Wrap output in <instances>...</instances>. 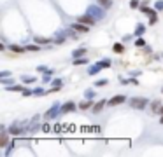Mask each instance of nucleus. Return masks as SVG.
Segmentation results:
<instances>
[{
    "label": "nucleus",
    "instance_id": "1",
    "mask_svg": "<svg viewBox=\"0 0 163 157\" xmlns=\"http://www.w3.org/2000/svg\"><path fill=\"white\" fill-rule=\"evenodd\" d=\"M60 112H61V105L56 101V103H53V106L44 114V119H46V121H53V119H56V115L60 114Z\"/></svg>",
    "mask_w": 163,
    "mask_h": 157
},
{
    "label": "nucleus",
    "instance_id": "2",
    "mask_svg": "<svg viewBox=\"0 0 163 157\" xmlns=\"http://www.w3.org/2000/svg\"><path fill=\"white\" fill-rule=\"evenodd\" d=\"M138 9H140V12H144V14L149 16V25H156V23H158V11H156V9L146 7V5L138 7Z\"/></svg>",
    "mask_w": 163,
    "mask_h": 157
},
{
    "label": "nucleus",
    "instance_id": "3",
    "mask_svg": "<svg viewBox=\"0 0 163 157\" xmlns=\"http://www.w3.org/2000/svg\"><path fill=\"white\" fill-rule=\"evenodd\" d=\"M86 12H88V14H91V16L95 18L97 21H98V19H104V18H105V12H104V7H102V5H100V7H97V5H89Z\"/></svg>",
    "mask_w": 163,
    "mask_h": 157
},
{
    "label": "nucleus",
    "instance_id": "4",
    "mask_svg": "<svg viewBox=\"0 0 163 157\" xmlns=\"http://www.w3.org/2000/svg\"><path fill=\"white\" fill-rule=\"evenodd\" d=\"M147 98H140V96H137V98H132L130 100V105L133 106V108H137V110H144L146 106H147Z\"/></svg>",
    "mask_w": 163,
    "mask_h": 157
},
{
    "label": "nucleus",
    "instance_id": "5",
    "mask_svg": "<svg viewBox=\"0 0 163 157\" xmlns=\"http://www.w3.org/2000/svg\"><path fill=\"white\" fill-rule=\"evenodd\" d=\"M77 21H79V23H84V25H88V26H93V25L97 23V19L93 18L91 14H88V12H86V14H83V16H79V18H77Z\"/></svg>",
    "mask_w": 163,
    "mask_h": 157
},
{
    "label": "nucleus",
    "instance_id": "6",
    "mask_svg": "<svg viewBox=\"0 0 163 157\" xmlns=\"http://www.w3.org/2000/svg\"><path fill=\"white\" fill-rule=\"evenodd\" d=\"M25 124H21V122H14L11 127H9V134H12V136H18V134L21 133H25V127H23Z\"/></svg>",
    "mask_w": 163,
    "mask_h": 157
},
{
    "label": "nucleus",
    "instance_id": "7",
    "mask_svg": "<svg viewBox=\"0 0 163 157\" xmlns=\"http://www.w3.org/2000/svg\"><path fill=\"white\" fill-rule=\"evenodd\" d=\"M125 101H126V96L118 94V96H112V98L107 101V105H109V106H116V105H121V103H125Z\"/></svg>",
    "mask_w": 163,
    "mask_h": 157
},
{
    "label": "nucleus",
    "instance_id": "8",
    "mask_svg": "<svg viewBox=\"0 0 163 157\" xmlns=\"http://www.w3.org/2000/svg\"><path fill=\"white\" fill-rule=\"evenodd\" d=\"M70 28H74L77 33H88V30H89V26H88V25H84V23H79V21L72 23V25H70Z\"/></svg>",
    "mask_w": 163,
    "mask_h": 157
},
{
    "label": "nucleus",
    "instance_id": "9",
    "mask_svg": "<svg viewBox=\"0 0 163 157\" xmlns=\"http://www.w3.org/2000/svg\"><path fill=\"white\" fill-rule=\"evenodd\" d=\"M77 108H79V105H76L74 101H67L65 105H61V114H68V112H74Z\"/></svg>",
    "mask_w": 163,
    "mask_h": 157
},
{
    "label": "nucleus",
    "instance_id": "10",
    "mask_svg": "<svg viewBox=\"0 0 163 157\" xmlns=\"http://www.w3.org/2000/svg\"><path fill=\"white\" fill-rule=\"evenodd\" d=\"M105 105H107V101H105V100H100L98 103H95V105H93V108H91V110H93V114H100V112L104 110V106H105Z\"/></svg>",
    "mask_w": 163,
    "mask_h": 157
},
{
    "label": "nucleus",
    "instance_id": "11",
    "mask_svg": "<svg viewBox=\"0 0 163 157\" xmlns=\"http://www.w3.org/2000/svg\"><path fill=\"white\" fill-rule=\"evenodd\" d=\"M7 91H11V93H23L25 87H23V84H12V86H7Z\"/></svg>",
    "mask_w": 163,
    "mask_h": 157
},
{
    "label": "nucleus",
    "instance_id": "12",
    "mask_svg": "<svg viewBox=\"0 0 163 157\" xmlns=\"http://www.w3.org/2000/svg\"><path fill=\"white\" fill-rule=\"evenodd\" d=\"M144 32H146V25H142V23H138L137 26H135V37H140V35H144Z\"/></svg>",
    "mask_w": 163,
    "mask_h": 157
},
{
    "label": "nucleus",
    "instance_id": "13",
    "mask_svg": "<svg viewBox=\"0 0 163 157\" xmlns=\"http://www.w3.org/2000/svg\"><path fill=\"white\" fill-rule=\"evenodd\" d=\"M100 70H102V66H100V65L97 63V65H91L89 68H88V73H89V75H97V73H98Z\"/></svg>",
    "mask_w": 163,
    "mask_h": 157
},
{
    "label": "nucleus",
    "instance_id": "14",
    "mask_svg": "<svg viewBox=\"0 0 163 157\" xmlns=\"http://www.w3.org/2000/svg\"><path fill=\"white\" fill-rule=\"evenodd\" d=\"M9 49H11L12 53H16V54H21V53H25V51H27L25 47H21V46H18V44H11V46H9Z\"/></svg>",
    "mask_w": 163,
    "mask_h": 157
},
{
    "label": "nucleus",
    "instance_id": "15",
    "mask_svg": "<svg viewBox=\"0 0 163 157\" xmlns=\"http://www.w3.org/2000/svg\"><path fill=\"white\" fill-rule=\"evenodd\" d=\"M89 108H93V103H91V100H83L81 103H79V110H89Z\"/></svg>",
    "mask_w": 163,
    "mask_h": 157
},
{
    "label": "nucleus",
    "instance_id": "16",
    "mask_svg": "<svg viewBox=\"0 0 163 157\" xmlns=\"http://www.w3.org/2000/svg\"><path fill=\"white\" fill-rule=\"evenodd\" d=\"M112 51H114L116 54H121V53L125 51V46H123V44H121V42H116V44H114V46H112Z\"/></svg>",
    "mask_w": 163,
    "mask_h": 157
},
{
    "label": "nucleus",
    "instance_id": "17",
    "mask_svg": "<svg viewBox=\"0 0 163 157\" xmlns=\"http://www.w3.org/2000/svg\"><path fill=\"white\" fill-rule=\"evenodd\" d=\"M86 54V49L84 47H79V49H76L74 53H72V59H76V58H83Z\"/></svg>",
    "mask_w": 163,
    "mask_h": 157
},
{
    "label": "nucleus",
    "instance_id": "18",
    "mask_svg": "<svg viewBox=\"0 0 163 157\" xmlns=\"http://www.w3.org/2000/svg\"><path fill=\"white\" fill-rule=\"evenodd\" d=\"M65 38H67V37H65V33H63V32H58V33H56V37H55V42H56V44H63V42H65Z\"/></svg>",
    "mask_w": 163,
    "mask_h": 157
},
{
    "label": "nucleus",
    "instance_id": "19",
    "mask_svg": "<svg viewBox=\"0 0 163 157\" xmlns=\"http://www.w3.org/2000/svg\"><path fill=\"white\" fill-rule=\"evenodd\" d=\"M35 80H37V77H28V75H23L21 77V82L23 84H33Z\"/></svg>",
    "mask_w": 163,
    "mask_h": 157
},
{
    "label": "nucleus",
    "instance_id": "20",
    "mask_svg": "<svg viewBox=\"0 0 163 157\" xmlns=\"http://www.w3.org/2000/svg\"><path fill=\"white\" fill-rule=\"evenodd\" d=\"M27 51H32V53H37V51H40V47H39V44L35 42V44H28V46L25 47Z\"/></svg>",
    "mask_w": 163,
    "mask_h": 157
},
{
    "label": "nucleus",
    "instance_id": "21",
    "mask_svg": "<svg viewBox=\"0 0 163 157\" xmlns=\"http://www.w3.org/2000/svg\"><path fill=\"white\" fill-rule=\"evenodd\" d=\"M98 2V5H102L104 9H109L110 5H112V0H97Z\"/></svg>",
    "mask_w": 163,
    "mask_h": 157
},
{
    "label": "nucleus",
    "instance_id": "22",
    "mask_svg": "<svg viewBox=\"0 0 163 157\" xmlns=\"http://www.w3.org/2000/svg\"><path fill=\"white\" fill-rule=\"evenodd\" d=\"M88 63H89V61H88L86 58H76V59H74V65H76V66H81V65H88Z\"/></svg>",
    "mask_w": 163,
    "mask_h": 157
},
{
    "label": "nucleus",
    "instance_id": "23",
    "mask_svg": "<svg viewBox=\"0 0 163 157\" xmlns=\"http://www.w3.org/2000/svg\"><path fill=\"white\" fill-rule=\"evenodd\" d=\"M0 82H2V84L7 87V86H12V84H14V79H11V77H4V79H0Z\"/></svg>",
    "mask_w": 163,
    "mask_h": 157
},
{
    "label": "nucleus",
    "instance_id": "24",
    "mask_svg": "<svg viewBox=\"0 0 163 157\" xmlns=\"http://www.w3.org/2000/svg\"><path fill=\"white\" fill-rule=\"evenodd\" d=\"M7 140H9V138H7V133L4 131L2 136H0V147H5V145H7Z\"/></svg>",
    "mask_w": 163,
    "mask_h": 157
},
{
    "label": "nucleus",
    "instance_id": "25",
    "mask_svg": "<svg viewBox=\"0 0 163 157\" xmlns=\"http://www.w3.org/2000/svg\"><path fill=\"white\" fill-rule=\"evenodd\" d=\"M84 98H86V100H93V98H95V91H93V89H86Z\"/></svg>",
    "mask_w": 163,
    "mask_h": 157
},
{
    "label": "nucleus",
    "instance_id": "26",
    "mask_svg": "<svg viewBox=\"0 0 163 157\" xmlns=\"http://www.w3.org/2000/svg\"><path fill=\"white\" fill-rule=\"evenodd\" d=\"M46 93H48V91H44L42 87H35V89H33V96H44Z\"/></svg>",
    "mask_w": 163,
    "mask_h": 157
},
{
    "label": "nucleus",
    "instance_id": "27",
    "mask_svg": "<svg viewBox=\"0 0 163 157\" xmlns=\"http://www.w3.org/2000/svg\"><path fill=\"white\" fill-rule=\"evenodd\" d=\"M51 84H53V89H60L63 82H61V79H53V80H51Z\"/></svg>",
    "mask_w": 163,
    "mask_h": 157
},
{
    "label": "nucleus",
    "instance_id": "28",
    "mask_svg": "<svg viewBox=\"0 0 163 157\" xmlns=\"http://www.w3.org/2000/svg\"><path fill=\"white\" fill-rule=\"evenodd\" d=\"M135 46H137V47H146V42H144V38H142V37H138V38L135 40Z\"/></svg>",
    "mask_w": 163,
    "mask_h": 157
},
{
    "label": "nucleus",
    "instance_id": "29",
    "mask_svg": "<svg viewBox=\"0 0 163 157\" xmlns=\"http://www.w3.org/2000/svg\"><path fill=\"white\" fill-rule=\"evenodd\" d=\"M53 79H51V70H48L44 73V77H42V82H51Z\"/></svg>",
    "mask_w": 163,
    "mask_h": 157
},
{
    "label": "nucleus",
    "instance_id": "30",
    "mask_svg": "<svg viewBox=\"0 0 163 157\" xmlns=\"http://www.w3.org/2000/svg\"><path fill=\"white\" fill-rule=\"evenodd\" d=\"M35 42L39 44V46H40V44H42V46H44V44H48L49 40H48V38H46V37H35Z\"/></svg>",
    "mask_w": 163,
    "mask_h": 157
},
{
    "label": "nucleus",
    "instance_id": "31",
    "mask_svg": "<svg viewBox=\"0 0 163 157\" xmlns=\"http://www.w3.org/2000/svg\"><path fill=\"white\" fill-rule=\"evenodd\" d=\"M98 65L102 66V68H110V61L109 59H102V61H98Z\"/></svg>",
    "mask_w": 163,
    "mask_h": 157
},
{
    "label": "nucleus",
    "instance_id": "32",
    "mask_svg": "<svg viewBox=\"0 0 163 157\" xmlns=\"http://www.w3.org/2000/svg\"><path fill=\"white\" fill-rule=\"evenodd\" d=\"M160 105H161V103H160L158 100H156V101H153V105H151V108H153V112H158V110H160Z\"/></svg>",
    "mask_w": 163,
    "mask_h": 157
},
{
    "label": "nucleus",
    "instance_id": "33",
    "mask_svg": "<svg viewBox=\"0 0 163 157\" xmlns=\"http://www.w3.org/2000/svg\"><path fill=\"white\" fill-rule=\"evenodd\" d=\"M154 9L156 11H163V0H158V2L154 4Z\"/></svg>",
    "mask_w": 163,
    "mask_h": 157
},
{
    "label": "nucleus",
    "instance_id": "34",
    "mask_svg": "<svg viewBox=\"0 0 163 157\" xmlns=\"http://www.w3.org/2000/svg\"><path fill=\"white\" fill-rule=\"evenodd\" d=\"M21 94H23V96H33V89H27V87H25V91H23Z\"/></svg>",
    "mask_w": 163,
    "mask_h": 157
},
{
    "label": "nucleus",
    "instance_id": "35",
    "mask_svg": "<svg viewBox=\"0 0 163 157\" xmlns=\"http://www.w3.org/2000/svg\"><path fill=\"white\" fill-rule=\"evenodd\" d=\"M105 84H107V80H105V79H100V80H95V86H97V87H102V86H105Z\"/></svg>",
    "mask_w": 163,
    "mask_h": 157
},
{
    "label": "nucleus",
    "instance_id": "36",
    "mask_svg": "<svg viewBox=\"0 0 163 157\" xmlns=\"http://www.w3.org/2000/svg\"><path fill=\"white\" fill-rule=\"evenodd\" d=\"M130 7L132 9H138V0H130Z\"/></svg>",
    "mask_w": 163,
    "mask_h": 157
},
{
    "label": "nucleus",
    "instance_id": "37",
    "mask_svg": "<svg viewBox=\"0 0 163 157\" xmlns=\"http://www.w3.org/2000/svg\"><path fill=\"white\" fill-rule=\"evenodd\" d=\"M4 77H11V72L9 70H2L0 72V79H4Z\"/></svg>",
    "mask_w": 163,
    "mask_h": 157
},
{
    "label": "nucleus",
    "instance_id": "38",
    "mask_svg": "<svg viewBox=\"0 0 163 157\" xmlns=\"http://www.w3.org/2000/svg\"><path fill=\"white\" fill-rule=\"evenodd\" d=\"M37 72H42V73H46V72H48V68H46V66H37Z\"/></svg>",
    "mask_w": 163,
    "mask_h": 157
},
{
    "label": "nucleus",
    "instance_id": "39",
    "mask_svg": "<svg viewBox=\"0 0 163 157\" xmlns=\"http://www.w3.org/2000/svg\"><path fill=\"white\" fill-rule=\"evenodd\" d=\"M128 40H132V35H125L123 37V42H128Z\"/></svg>",
    "mask_w": 163,
    "mask_h": 157
},
{
    "label": "nucleus",
    "instance_id": "40",
    "mask_svg": "<svg viewBox=\"0 0 163 157\" xmlns=\"http://www.w3.org/2000/svg\"><path fill=\"white\" fill-rule=\"evenodd\" d=\"M158 112H160V114H163V106H160V110H158Z\"/></svg>",
    "mask_w": 163,
    "mask_h": 157
},
{
    "label": "nucleus",
    "instance_id": "41",
    "mask_svg": "<svg viewBox=\"0 0 163 157\" xmlns=\"http://www.w3.org/2000/svg\"><path fill=\"white\" fill-rule=\"evenodd\" d=\"M160 124H163V114H161V119H160Z\"/></svg>",
    "mask_w": 163,
    "mask_h": 157
},
{
    "label": "nucleus",
    "instance_id": "42",
    "mask_svg": "<svg viewBox=\"0 0 163 157\" xmlns=\"http://www.w3.org/2000/svg\"><path fill=\"white\" fill-rule=\"evenodd\" d=\"M161 93H163V89H161Z\"/></svg>",
    "mask_w": 163,
    "mask_h": 157
}]
</instances>
